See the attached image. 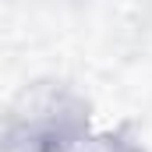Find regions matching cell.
I'll use <instances>...</instances> for the list:
<instances>
[{
    "mask_svg": "<svg viewBox=\"0 0 152 152\" xmlns=\"http://www.w3.org/2000/svg\"><path fill=\"white\" fill-rule=\"evenodd\" d=\"M88 131V103L57 81L32 85L7 120L14 152H71Z\"/></svg>",
    "mask_w": 152,
    "mask_h": 152,
    "instance_id": "obj_1",
    "label": "cell"
},
{
    "mask_svg": "<svg viewBox=\"0 0 152 152\" xmlns=\"http://www.w3.org/2000/svg\"><path fill=\"white\" fill-rule=\"evenodd\" d=\"M71 152H142L127 131H88Z\"/></svg>",
    "mask_w": 152,
    "mask_h": 152,
    "instance_id": "obj_2",
    "label": "cell"
}]
</instances>
